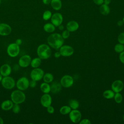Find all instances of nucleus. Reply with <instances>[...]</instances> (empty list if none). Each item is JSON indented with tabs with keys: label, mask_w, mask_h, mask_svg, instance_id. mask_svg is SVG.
Masks as SVG:
<instances>
[{
	"label": "nucleus",
	"mask_w": 124,
	"mask_h": 124,
	"mask_svg": "<svg viewBox=\"0 0 124 124\" xmlns=\"http://www.w3.org/2000/svg\"><path fill=\"white\" fill-rule=\"evenodd\" d=\"M122 20H123V22H124V17H123V18Z\"/></svg>",
	"instance_id": "nucleus-48"
},
{
	"label": "nucleus",
	"mask_w": 124,
	"mask_h": 124,
	"mask_svg": "<svg viewBox=\"0 0 124 124\" xmlns=\"http://www.w3.org/2000/svg\"><path fill=\"white\" fill-rule=\"evenodd\" d=\"M43 79L44 82L49 83L52 82L54 79L53 75L50 73H46L44 74Z\"/></svg>",
	"instance_id": "nucleus-25"
},
{
	"label": "nucleus",
	"mask_w": 124,
	"mask_h": 124,
	"mask_svg": "<svg viewBox=\"0 0 124 124\" xmlns=\"http://www.w3.org/2000/svg\"><path fill=\"white\" fill-rule=\"evenodd\" d=\"M70 31H68L67 29L65 30H64L62 32V38L65 39H67L69 36H70Z\"/></svg>",
	"instance_id": "nucleus-34"
},
{
	"label": "nucleus",
	"mask_w": 124,
	"mask_h": 124,
	"mask_svg": "<svg viewBox=\"0 0 124 124\" xmlns=\"http://www.w3.org/2000/svg\"><path fill=\"white\" fill-rule=\"evenodd\" d=\"M37 81L34 80H32L31 79V81H30V83H29V87H31V88H34L36 87V84H37V83H36Z\"/></svg>",
	"instance_id": "nucleus-38"
},
{
	"label": "nucleus",
	"mask_w": 124,
	"mask_h": 124,
	"mask_svg": "<svg viewBox=\"0 0 124 124\" xmlns=\"http://www.w3.org/2000/svg\"><path fill=\"white\" fill-rule=\"evenodd\" d=\"M62 86L60 82L58 81H54L50 85V92L53 93H58L62 89Z\"/></svg>",
	"instance_id": "nucleus-19"
},
{
	"label": "nucleus",
	"mask_w": 124,
	"mask_h": 124,
	"mask_svg": "<svg viewBox=\"0 0 124 124\" xmlns=\"http://www.w3.org/2000/svg\"><path fill=\"white\" fill-rule=\"evenodd\" d=\"M4 123V121L2 119V118H1L0 117V124H3Z\"/></svg>",
	"instance_id": "nucleus-46"
},
{
	"label": "nucleus",
	"mask_w": 124,
	"mask_h": 124,
	"mask_svg": "<svg viewBox=\"0 0 124 124\" xmlns=\"http://www.w3.org/2000/svg\"><path fill=\"white\" fill-rule=\"evenodd\" d=\"M52 12L49 10L45 11L42 15V18L44 20H48L50 19L52 16Z\"/></svg>",
	"instance_id": "nucleus-29"
},
{
	"label": "nucleus",
	"mask_w": 124,
	"mask_h": 124,
	"mask_svg": "<svg viewBox=\"0 0 124 124\" xmlns=\"http://www.w3.org/2000/svg\"><path fill=\"white\" fill-rule=\"evenodd\" d=\"M46 110L47 111V112L49 114H53L54 112L55 109L53 107L51 106V105L48 106V107L46 108Z\"/></svg>",
	"instance_id": "nucleus-35"
},
{
	"label": "nucleus",
	"mask_w": 124,
	"mask_h": 124,
	"mask_svg": "<svg viewBox=\"0 0 124 124\" xmlns=\"http://www.w3.org/2000/svg\"><path fill=\"white\" fill-rule=\"evenodd\" d=\"M70 121L73 123H78L81 119V113L78 109H72L69 113Z\"/></svg>",
	"instance_id": "nucleus-8"
},
{
	"label": "nucleus",
	"mask_w": 124,
	"mask_h": 124,
	"mask_svg": "<svg viewBox=\"0 0 124 124\" xmlns=\"http://www.w3.org/2000/svg\"><path fill=\"white\" fill-rule=\"evenodd\" d=\"M94 3L97 5H100L104 3V0H93Z\"/></svg>",
	"instance_id": "nucleus-39"
},
{
	"label": "nucleus",
	"mask_w": 124,
	"mask_h": 124,
	"mask_svg": "<svg viewBox=\"0 0 124 124\" xmlns=\"http://www.w3.org/2000/svg\"><path fill=\"white\" fill-rule=\"evenodd\" d=\"M12 73V68L11 66L7 63L2 64L0 67V73L4 77H7L10 75Z\"/></svg>",
	"instance_id": "nucleus-16"
},
{
	"label": "nucleus",
	"mask_w": 124,
	"mask_h": 124,
	"mask_svg": "<svg viewBox=\"0 0 124 124\" xmlns=\"http://www.w3.org/2000/svg\"><path fill=\"white\" fill-rule=\"evenodd\" d=\"M50 5L53 9L59 11L62 8V2L61 0H51Z\"/></svg>",
	"instance_id": "nucleus-21"
},
{
	"label": "nucleus",
	"mask_w": 124,
	"mask_h": 124,
	"mask_svg": "<svg viewBox=\"0 0 124 124\" xmlns=\"http://www.w3.org/2000/svg\"><path fill=\"white\" fill-rule=\"evenodd\" d=\"M50 19L51 23H52L55 27H58L62 23L63 16L61 13H55L52 14Z\"/></svg>",
	"instance_id": "nucleus-12"
},
{
	"label": "nucleus",
	"mask_w": 124,
	"mask_h": 124,
	"mask_svg": "<svg viewBox=\"0 0 124 124\" xmlns=\"http://www.w3.org/2000/svg\"><path fill=\"white\" fill-rule=\"evenodd\" d=\"M37 54L38 57L42 60L48 59L51 55V50L50 46L45 44L40 45L37 48Z\"/></svg>",
	"instance_id": "nucleus-2"
},
{
	"label": "nucleus",
	"mask_w": 124,
	"mask_h": 124,
	"mask_svg": "<svg viewBox=\"0 0 124 124\" xmlns=\"http://www.w3.org/2000/svg\"><path fill=\"white\" fill-rule=\"evenodd\" d=\"M2 86L7 90H11L16 86V81L13 78L9 76L4 77L1 81Z\"/></svg>",
	"instance_id": "nucleus-5"
},
{
	"label": "nucleus",
	"mask_w": 124,
	"mask_h": 124,
	"mask_svg": "<svg viewBox=\"0 0 124 124\" xmlns=\"http://www.w3.org/2000/svg\"><path fill=\"white\" fill-rule=\"evenodd\" d=\"M58 27L59 29L61 31H63V30H64V26L62 24H61Z\"/></svg>",
	"instance_id": "nucleus-45"
},
{
	"label": "nucleus",
	"mask_w": 124,
	"mask_h": 124,
	"mask_svg": "<svg viewBox=\"0 0 124 124\" xmlns=\"http://www.w3.org/2000/svg\"><path fill=\"white\" fill-rule=\"evenodd\" d=\"M15 43H16L17 45L20 46V45H21L22 43V40L21 39L18 38V39H17L16 40Z\"/></svg>",
	"instance_id": "nucleus-41"
},
{
	"label": "nucleus",
	"mask_w": 124,
	"mask_h": 124,
	"mask_svg": "<svg viewBox=\"0 0 124 124\" xmlns=\"http://www.w3.org/2000/svg\"><path fill=\"white\" fill-rule=\"evenodd\" d=\"M114 50L118 53H120L122 51H124V45L121 43L116 44L114 46Z\"/></svg>",
	"instance_id": "nucleus-31"
},
{
	"label": "nucleus",
	"mask_w": 124,
	"mask_h": 124,
	"mask_svg": "<svg viewBox=\"0 0 124 124\" xmlns=\"http://www.w3.org/2000/svg\"><path fill=\"white\" fill-rule=\"evenodd\" d=\"M42 62V59H40L39 57H36L33 58V59H31V62L30 63V65L31 67L35 68H38L39 67Z\"/></svg>",
	"instance_id": "nucleus-24"
},
{
	"label": "nucleus",
	"mask_w": 124,
	"mask_h": 124,
	"mask_svg": "<svg viewBox=\"0 0 124 124\" xmlns=\"http://www.w3.org/2000/svg\"><path fill=\"white\" fill-rule=\"evenodd\" d=\"M7 53L11 57L15 58L17 56L20 52L19 46L16 43L10 44L7 47Z\"/></svg>",
	"instance_id": "nucleus-4"
},
{
	"label": "nucleus",
	"mask_w": 124,
	"mask_h": 124,
	"mask_svg": "<svg viewBox=\"0 0 124 124\" xmlns=\"http://www.w3.org/2000/svg\"><path fill=\"white\" fill-rule=\"evenodd\" d=\"M61 56L63 57H69L74 53V50L73 48L69 45H62L59 50Z\"/></svg>",
	"instance_id": "nucleus-10"
},
{
	"label": "nucleus",
	"mask_w": 124,
	"mask_h": 124,
	"mask_svg": "<svg viewBox=\"0 0 124 124\" xmlns=\"http://www.w3.org/2000/svg\"><path fill=\"white\" fill-rule=\"evenodd\" d=\"M119 59L120 62L124 64V51L121 52L119 54Z\"/></svg>",
	"instance_id": "nucleus-37"
},
{
	"label": "nucleus",
	"mask_w": 124,
	"mask_h": 124,
	"mask_svg": "<svg viewBox=\"0 0 124 124\" xmlns=\"http://www.w3.org/2000/svg\"><path fill=\"white\" fill-rule=\"evenodd\" d=\"M11 100L14 104H20L26 99V95L22 91L16 90L13 91L10 95Z\"/></svg>",
	"instance_id": "nucleus-3"
},
{
	"label": "nucleus",
	"mask_w": 124,
	"mask_h": 124,
	"mask_svg": "<svg viewBox=\"0 0 124 124\" xmlns=\"http://www.w3.org/2000/svg\"><path fill=\"white\" fill-rule=\"evenodd\" d=\"M124 22L122 20H120L117 22V25L118 26H122L124 25Z\"/></svg>",
	"instance_id": "nucleus-43"
},
{
	"label": "nucleus",
	"mask_w": 124,
	"mask_h": 124,
	"mask_svg": "<svg viewBox=\"0 0 124 124\" xmlns=\"http://www.w3.org/2000/svg\"><path fill=\"white\" fill-rule=\"evenodd\" d=\"M51 0H42L43 3L45 5H48L50 4Z\"/></svg>",
	"instance_id": "nucleus-42"
},
{
	"label": "nucleus",
	"mask_w": 124,
	"mask_h": 124,
	"mask_svg": "<svg viewBox=\"0 0 124 124\" xmlns=\"http://www.w3.org/2000/svg\"><path fill=\"white\" fill-rule=\"evenodd\" d=\"M3 76H2V75L0 73V82H1V80H2V78H3Z\"/></svg>",
	"instance_id": "nucleus-47"
},
{
	"label": "nucleus",
	"mask_w": 124,
	"mask_h": 124,
	"mask_svg": "<svg viewBox=\"0 0 124 124\" xmlns=\"http://www.w3.org/2000/svg\"><path fill=\"white\" fill-rule=\"evenodd\" d=\"M113 98L115 102L118 104L121 103L123 101V96L120 93H115Z\"/></svg>",
	"instance_id": "nucleus-30"
},
{
	"label": "nucleus",
	"mask_w": 124,
	"mask_h": 124,
	"mask_svg": "<svg viewBox=\"0 0 124 124\" xmlns=\"http://www.w3.org/2000/svg\"><path fill=\"white\" fill-rule=\"evenodd\" d=\"M29 83L30 81L27 78L22 77L16 81V85L17 89L24 91L29 88Z\"/></svg>",
	"instance_id": "nucleus-6"
},
{
	"label": "nucleus",
	"mask_w": 124,
	"mask_h": 124,
	"mask_svg": "<svg viewBox=\"0 0 124 124\" xmlns=\"http://www.w3.org/2000/svg\"><path fill=\"white\" fill-rule=\"evenodd\" d=\"M11 109L12 110L13 113L15 114L18 113L20 111V107L19 106V104H14Z\"/></svg>",
	"instance_id": "nucleus-32"
},
{
	"label": "nucleus",
	"mask_w": 124,
	"mask_h": 124,
	"mask_svg": "<svg viewBox=\"0 0 124 124\" xmlns=\"http://www.w3.org/2000/svg\"><path fill=\"white\" fill-rule=\"evenodd\" d=\"M0 3H1V0H0Z\"/></svg>",
	"instance_id": "nucleus-50"
},
{
	"label": "nucleus",
	"mask_w": 124,
	"mask_h": 124,
	"mask_svg": "<svg viewBox=\"0 0 124 124\" xmlns=\"http://www.w3.org/2000/svg\"><path fill=\"white\" fill-rule=\"evenodd\" d=\"M56 27L52 23H46L43 26L44 30L48 33H52L55 30Z\"/></svg>",
	"instance_id": "nucleus-22"
},
{
	"label": "nucleus",
	"mask_w": 124,
	"mask_h": 124,
	"mask_svg": "<svg viewBox=\"0 0 124 124\" xmlns=\"http://www.w3.org/2000/svg\"><path fill=\"white\" fill-rule=\"evenodd\" d=\"M61 56V54L60 51H57L54 54V56L55 58H60V57Z\"/></svg>",
	"instance_id": "nucleus-40"
},
{
	"label": "nucleus",
	"mask_w": 124,
	"mask_h": 124,
	"mask_svg": "<svg viewBox=\"0 0 124 124\" xmlns=\"http://www.w3.org/2000/svg\"><path fill=\"white\" fill-rule=\"evenodd\" d=\"M52 101V97L49 93H44L40 98L41 104L46 108L51 105Z\"/></svg>",
	"instance_id": "nucleus-13"
},
{
	"label": "nucleus",
	"mask_w": 124,
	"mask_h": 124,
	"mask_svg": "<svg viewBox=\"0 0 124 124\" xmlns=\"http://www.w3.org/2000/svg\"><path fill=\"white\" fill-rule=\"evenodd\" d=\"M64 39L61 34L58 33L51 34L47 39L48 45L55 49H59L63 45Z\"/></svg>",
	"instance_id": "nucleus-1"
},
{
	"label": "nucleus",
	"mask_w": 124,
	"mask_h": 124,
	"mask_svg": "<svg viewBox=\"0 0 124 124\" xmlns=\"http://www.w3.org/2000/svg\"><path fill=\"white\" fill-rule=\"evenodd\" d=\"M79 26V25L78 22L75 20H71L66 24V28L70 32H74L78 30Z\"/></svg>",
	"instance_id": "nucleus-17"
},
{
	"label": "nucleus",
	"mask_w": 124,
	"mask_h": 124,
	"mask_svg": "<svg viewBox=\"0 0 124 124\" xmlns=\"http://www.w3.org/2000/svg\"><path fill=\"white\" fill-rule=\"evenodd\" d=\"M118 41L119 43L124 45V32L120 33L118 36Z\"/></svg>",
	"instance_id": "nucleus-33"
},
{
	"label": "nucleus",
	"mask_w": 124,
	"mask_h": 124,
	"mask_svg": "<svg viewBox=\"0 0 124 124\" xmlns=\"http://www.w3.org/2000/svg\"><path fill=\"white\" fill-rule=\"evenodd\" d=\"M60 83L62 87L64 88H69L74 83V79L70 75H65L62 77L60 80Z\"/></svg>",
	"instance_id": "nucleus-9"
},
{
	"label": "nucleus",
	"mask_w": 124,
	"mask_h": 124,
	"mask_svg": "<svg viewBox=\"0 0 124 124\" xmlns=\"http://www.w3.org/2000/svg\"><path fill=\"white\" fill-rule=\"evenodd\" d=\"M44 74V71L42 69L39 67L35 68L31 71L30 77L31 79L38 81L43 79Z\"/></svg>",
	"instance_id": "nucleus-7"
},
{
	"label": "nucleus",
	"mask_w": 124,
	"mask_h": 124,
	"mask_svg": "<svg viewBox=\"0 0 124 124\" xmlns=\"http://www.w3.org/2000/svg\"><path fill=\"white\" fill-rule=\"evenodd\" d=\"M124 84L121 80H116L111 84V89L115 93H120L124 89Z\"/></svg>",
	"instance_id": "nucleus-15"
},
{
	"label": "nucleus",
	"mask_w": 124,
	"mask_h": 124,
	"mask_svg": "<svg viewBox=\"0 0 124 124\" xmlns=\"http://www.w3.org/2000/svg\"><path fill=\"white\" fill-rule=\"evenodd\" d=\"M31 60V57L29 55H24L18 60V65L22 68L27 67L30 65Z\"/></svg>",
	"instance_id": "nucleus-11"
},
{
	"label": "nucleus",
	"mask_w": 124,
	"mask_h": 124,
	"mask_svg": "<svg viewBox=\"0 0 124 124\" xmlns=\"http://www.w3.org/2000/svg\"><path fill=\"white\" fill-rule=\"evenodd\" d=\"M40 88L41 91L44 93H48L50 92V85L48 83L45 82L42 83Z\"/></svg>",
	"instance_id": "nucleus-23"
},
{
	"label": "nucleus",
	"mask_w": 124,
	"mask_h": 124,
	"mask_svg": "<svg viewBox=\"0 0 124 124\" xmlns=\"http://www.w3.org/2000/svg\"><path fill=\"white\" fill-rule=\"evenodd\" d=\"M69 105L72 109H78L79 106V103L78 101L76 99H71L69 101Z\"/></svg>",
	"instance_id": "nucleus-28"
},
{
	"label": "nucleus",
	"mask_w": 124,
	"mask_h": 124,
	"mask_svg": "<svg viewBox=\"0 0 124 124\" xmlns=\"http://www.w3.org/2000/svg\"><path fill=\"white\" fill-rule=\"evenodd\" d=\"M72 110L69 106H63L60 109V112L62 115H66L69 113Z\"/></svg>",
	"instance_id": "nucleus-27"
},
{
	"label": "nucleus",
	"mask_w": 124,
	"mask_h": 124,
	"mask_svg": "<svg viewBox=\"0 0 124 124\" xmlns=\"http://www.w3.org/2000/svg\"><path fill=\"white\" fill-rule=\"evenodd\" d=\"M123 120H124V116H123Z\"/></svg>",
	"instance_id": "nucleus-49"
},
{
	"label": "nucleus",
	"mask_w": 124,
	"mask_h": 124,
	"mask_svg": "<svg viewBox=\"0 0 124 124\" xmlns=\"http://www.w3.org/2000/svg\"><path fill=\"white\" fill-rule=\"evenodd\" d=\"M12 32V28L8 24L0 23V35L7 36Z\"/></svg>",
	"instance_id": "nucleus-14"
},
{
	"label": "nucleus",
	"mask_w": 124,
	"mask_h": 124,
	"mask_svg": "<svg viewBox=\"0 0 124 124\" xmlns=\"http://www.w3.org/2000/svg\"><path fill=\"white\" fill-rule=\"evenodd\" d=\"M115 93L112 90H107L103 93V97L107 99H112L114 97Z\"/></svg>",
	"instance_id": "nucleus-26"
},
{
	"label": "nucleus",
	"mask_w": 124,
	"mask_h": 124,
	"mask_svg": "<svg viewBox=\"0 0 124 124\" xmlns=\"http://www.w3.org/2000/svg\"><path fill=\"white\" fill-rule=\"evenodd\" d=\"M111 0H104V3L107 5H109L111 3Z\"/></svg>",
	"instance_id": "nucleus-44"
},
{
	"label": "nucleus",
	"mask_w": 124,
	"mask_h": 124,
	"mask_svg": "<svg viewBox=\"0 0 124 124\" xmlns=\"http://www.w3.org/2000/svg\"><path fill=\"white\" fill-rule=\"evenodd\" d=\"M99 11L100 14L104 16L108 15L110 11V8L108 5L103 3L102 4L100 5Z\"/></svg>",
	"instance_id": "nucleus-20"
},
{
	"label": "nucleus",
	"mask_w": 124,
	"mask_h": 124,
	"mask_svg": "<svg viewBox=\"0 0 124 124\" xmlns=\"http://www.w3.org/2000/svg\"><path fill=\"white\" fill-rule=\"evenodd\" d=\"M14 104L11 100H5L1 103L0 107L3 110L8 111L12 109Z\"/></svg>",
	"instance_id": "nucleus-18"
},
{
	"label": "nucleus",
	"mask_w": 124,
	"mask_h": 124,
	"mask_svg": "<svg viewBox=\"0 0 124 124\" xmlns=\"http://www.w3.org/2000/svg\"><path fill=\"white\" fill-rule=\"evenodd\" d=\"M79 123V124H91V122L88 119H83L81 120Z\"/></svg>",
	"instance_id": "nucleus-36"
}]
</instances>
